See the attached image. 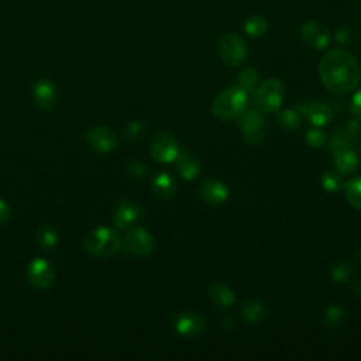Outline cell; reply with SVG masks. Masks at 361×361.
<instances>
[{"label":"cell","instance_id":"cell-14","mask_svg":"<svg viewBox=\"0 0 361 361\" xmlns=\"http://www.w3.org/2000/svg\"><path fill=\"white\" fill-rule=\"evenodd\" d=\"M33 97L36 104L41 109V110H53L57 104V88L55 85L48 81V79H39L34 85H33Z\"/></svg>","mask_w":361,"mask_h":361},{"label":"cell","instance_id":"cell-3","mask_svg":"<svg viewBox=\"0 0 361 361\" xmlns=\"http://www.w3.org/2000/svg\"><path fill=\"white\" fill-rule=\"evenodd\" d=\"M249 102V93L238 86L222 90L212 103V111L219 120H231L242 114Z\"/></svg>","mask_w":361,"mask_h":361},{"label":"cell","instance_id":"cell-2","mask_svg":"<svg viewBox=\"0 0 361 361\" xmlns=\"http://www.w3.org/2000/svg\"><path fill=\"white\" fill-rule=\"evenodd\" d=\"M83 247L93 257L107 259L122 249V238L113 229L96 227L85 236Z\"/></svg>","mask_w":361,"mask_h":361},{"label":"cell","instance_id":"cell-21","mask_svg":"<svg viewBox=\"0 0 361 361\" xmlns=\"http://www.w3.org/2000/svg\"><path fill=\"white\" fill-rule=\"evenodd\" d=\"M151 189L157 198L170 199L177 192V184L174 182V179L170 174L160 172L154 177V179L151 182Z\"/></svg>","mask_w":361,"mask_h":361},{"label":"cell","instance_id":"cell-10","mask_svg":"<svg viewBox=\"0 0 361 361\" xmlns=\"http://www.w3.org/2000/svg\"><path fill=\"white\" fill-rule=\"evenodd\" d=\"M29 284L37 290H47L54 284L55 270L44 259H34L27 267Z\"/></svg>","mask_w":361,"mask_h":361},{"label":"cell","instance_id":"cell-6","mask_svg":"<svg viewBox=\"0 0 361 361\" xmlns=\"http://www.w3.org/2000/svg\"><path fill=\"white\" fill-rule=\"evenodd\" d=\"M238 129L242 132L246 143L260 144L266 139L267 126L263 111L259 109L245 110L238 116Z\"/></svg>","mask_w":361,"mask_h":361},{"label":"cell","instance_id":"cell-36","mask_svg":"<svg viewBox=\"0 0 361 361\" xmlns=\"http://www.w3.org/2000/svg\"><path fill=\"white\" fill-rule=\"evenodd\" d=\"M222 325H223V327H224V329H233V327L236 326V320H234V318H233V316L227 315L226 318H223Z\"/></svg>","mask_w":361,"mask_h":361},{"label":"cell","instance_id":"cell-1","mask_svg":"<svg viewBox=\"0 0 361 361\" xmlns=\"http://www.w3.org/2000/svg\"><path fill=\"white\" fill-rule=\"evenodd\" d=\"M319 75L327 90L344 95L357 88L361 79V69L354 58L346 50H330L319 62Z\"/></svg>","mask_w":361,"mask_h":361},{"label":"cell","instance_id":"cell-37","mask_svg":"<svg viewBox=\"0 0 361 361\" xmlns=\"http://www.w3.org/2000/svg\"><path fill=\"white\" fill-rule=\"evenodd\" d=\"M354 291H355V295H357L358 298H361V281L355 285V290H354Z\"/></svg>","mask_w":361,"mask_h":361},{"label":"cell","instance_id":"cell-20","mask_svg":"<svg viewBox=\"0 0 361 361\" xmlns=\"http://www.w3.org/2000/svg\"><path fill=\"white\" fill-rule=\"evenodd\" d=\"M209 299L217 308H231L236 302L233 290L224 284H214L209 288Z\"/></svg>","mask_w":361,"mask_h":361},{"label":"cell","instance_id":"cell-9","mask_svg":"<svg viewBox=\"0 0 361 361\" xmlns=\"http://www.w3.org/2000/svg\"><path fill=\"white\" fill-rule=\"evenodd\" d=\"M143 217H144V209L133 199L125 198L118 202L114 210L113 223L118 229H130L136 223H139Z\"/></svg>","mask_w":361,"mask_h":361},{"label":"cell","instance_id":"cell-26","mask_svg":"<svg viewBox=\"0 0 361 361\" xmlns=\"http://www.w3.org/2000/svg\"><path fill=\"white\" fill-rule=\"evenodd\" d=\"M354 267L348 261H337L330 271V277L337 282V284H347L354 278Z\"/></svg>","mask_w":361,"mask_h":361},{"label":"cell","instance_id":"cell-35","mask_svg":"<svg viewBox=\"0 0 361 361\" xmlns=\"http://www.w3.org/2000/svg\"><path fill=\"white\" fill-rule=\"evenodd\" d=\"M11 216H12L11 206L4 199H0V224H5L6 222H9Z\"/></svg>","mask_w":361,"mask_h":361},{"label":"cell","instance_id":"cell-19","mask_svg":"<svg viewBox=\"0 0 361 361\" xmlns=\"http://www.w3.org/2000/svg\"><path fill=\"white\" fill-rule=\"evenodd\" d=\"M243 319L249 323H260L268 316V306L259 299H249L243 304L242 309H240Z\"/></svg>","mask_w":361,"mask_h":361},{"label":"cell","instance_id":"cell-16","mask_svg":"<svg viewBox=\"0 0 361 361\" xmlns=\"http://www.w3.org/2000/svg\"><path fill=\"white\" fill-rule=\"evenodd\" d=\"M298 107H299L298 111L306 114L308 120L315 128H323L329 125L333 117L332 107L325 102H316L309 106H298Z\"/></svg>","mask_w":361,"mask_h":361},{"label":"cell","instance_id":"cell-17","mask_svg":"<svg viewBox=\"0 0 361 361\" xmlns=\"http://www.w3.org/2000/svg\"><path fill=\"white\" fill-rule=\"evenodd\" d=\"M332 154H333L334 165H336V168L339 170L340 174L351 175V174H354L358 170L360 161H358V157L353 151L351 147L336 150Z\"/></svg>","mask_w":361,"mask_h":361},{"label":"cell","instance_id":"cell-22","mask_svg":"<svg viewBox=\"0 0 361 361\" xmlns=\"http://www.w3.org/2000/svg\"><path fill=\"white\" fill-rule=\"evenodd\" d=\"M347 316V311L340 305H330L323 313V325L327 329L339 327Z\"/></svg>","mask_w":361,"mask_h":361},{"label":"cell","instance_id":"cell-13","mask_svg":"<svg viewBox=\"0 0 361 361\" xmlns=\"http://www.w3.org/2000/svg\"><path fill=\"white\" fill-rule=\"evenodd\" d=\"M86 142L93 150L99 153H110L117 146V137L114 132L104 126L92 128L86 133Z\"/></svg>","mask_w":361,"mask_h":361},{"label":"cell","instance_id":"cell-25","mask_svg":"<svg viewBox=\"0 0 361 361\" xmlns=\"http://www.w3.org/2000/svg\"><path fill=\"white\" fill-rule=\"evenodd\" d=\"M344 178L343 174L336 171H326L320 177V185L322 188L329 193H337L344 188Z\"/></svg>","mask_w":361,"mask_h":361},{"label":"cell","instance_id":"cell-38","mask_svg":"<svg viewBox=\"0 0 361 361\" xmlns=\"http://www.w3.org/2000/svg\"><path fill=\"white\" fill-rule=\"evenodd\" d=\"M360 150H361V147H360Z\"/></svg>","mask_w":361,"mask_h":361},{"label":"cell","instance_id":"cell-7","mask_svg":"<svg viewBox=\"0 0 361 361\" xmlns=\"http://www.w3.org/2000/svg\"><path fill=\"white\" fill-rule=\"evenodd\" d=\"M122 247L129 254L139 259H149L154 253V238L143 227H130L122 240Z\"/></svg>","mask_w":361,"mask_h":361},{"label":"cell","instance_id":"cell-33","mask_svg":"<svg viewBox=\"0 0 361 361\" xmlns=\"http://www.w3.org/2000/svg\"><path fill=\"white\" fill-rule=\"evenodd\" d=\"M354 39V33L351 32L350 27H341L337 30L336 33V41L341 46H348L353 43Z\"/></svg>","mask_w":361,"mask_h":361},{"label":"cell","instance_id":"cell-30","mask_svg":"<svg viewBox=\"0 0 361 361\" xmlns=\"http://www.w3.org/2000/svg\"><path fill=\"white\" fill-rule=\"evenodd\" d=\"M305 139H306V144L311 146V147H313V149L322 147V146L326 143V140H327L326 133H325L323 130L318 129V128L308 130Z\"/></svg>","mask_w":361,"mask_h":361},{"label":"cell","instance_id":"cell-29","mask_svg":"<svg viewBox=\"0 0 361 361\" xmlns=\"http://www.w3.org/2000/svg\"><path fill=\"white\" fill-rule=\"evenodd\" d=\"M37 243L44 250H53L58 245V233L51 226H43L37 233Z\"/></svg>","mask_w":361,"mask_h":361},{"label":"cell","instance_id":"cell-32","mask_svg":"<svg viewBox=\"0 0 361 361\" xmlns=\"http://www.w3.org/2000/svg\"><path fill=\"white\" fill-rule=\"evenodd\" d=\"M144 132H146V126L142 122H132L125 129V136L128 140L135 142V140L140 139L144 135Z\"/></svg>","mask_w":361,"mask_h":361},{"label":"cell","instance_id":"cell-12","mask_svg":"<svg viewBox=\"0 0 361 361\" xmlns=\"http://www.w3.org/2000/svg\"><path fill=\"white\" fill-rule=\"evenodd\" d=\"M301 37L305 44L313 50H325L330 43L329 29L316 20L306 22L301 29Z\"/></svg>","mask_w":361,"mask_h":361},{"label":"cell","instance_id":"cell-34","mask_svg":"<svg viewBox=\"0 0 361 361\" xmlns=\"http://www.w3.org/2000/svg\"><path fill=\"white\" fill-rule=\"evenodd\" d=\"M351 111L357 118L361 120V89H358L351 99Z\"/></svg>","mask_w":361,"mask_h":361},{"label":"cell","instance_id":"cell-31","mask_svg":"<svg viewBox=\"0 0 361 361\" xmlns=\"http://www.w3.org/2000/svg\"><path fill=\"white\" fill-rule=\"evenodd\" d=\"M126 172L129 177H132L133 179H143L147 174H149V168L146 164L140 163V161H133L128 165Z\"/></svg>","mask_w":361,"mask_h":361},{"label":"cell","instance_id":"cell-4","mask_svg":"<svg viewBox=\"0 0 361 361\" xmlns=\"http://www.w3.org/2000/svg\"><path fill=\"white\" fill-rule=\"evenodd\" d=\"M285 97V85L275 78H271L261 83L254 92V102L263 113L280 111Z\"/></svg>","mask_w":361,"mask_h":361},{"label":"cell","instance_id":"cell-5","mask_svg":"<svg viewBox=\"0 0 361 361\" xmlns=\"http://www.w3.org/2000/svg\"><path fill=\"white\" fill-rule=\"evenodd\" d=\"M217 54L229 67H240L249 57L247 43L236 33H227L217 41Z\"/></svg>","mask_w":361,"mask_h":361},{"label":"cell","instance_id":"cell-15","mask_svg":"<svg viewBox=\"0 0 361 361\" xmlns=\"http://www.w3.org/2000/svg\"><path fill=\"white\" fill-rule=\"evenodd\" d=\"M199 196L205 203L210 206H219L227 200L229 188L219 179H207L200 185Z\"/></svg>","mask_w":361,"mask_h":361},{"label":"cell","instance_id":"cell-11","mask_svg":"<svg viewBox=\"0 0 361 361\" xmlns=\"http://www.w3.org/2000/svg\"><path fill=\"white\" fill-rule=\"evenodd\" d=\"M174 329L179 336L196 337L206 329V319L200 313L184 312L174 318Z\"/></svg>","mask_w":361,"mask_h":361},{"label":"cell","instance_id":"cell-27","mask_svg":"<svg viewBox=\"0 0 361 361\" xmlns=\"http://www.w3.org/2000/svg\"><path fill=\"white\" fill-rule=\"evenodd\" d=\"M259 83V72L254 68H246L237 76V86L246 90L249 95L254 93Z\"/></svg>","mask_w":361,"mask_h":361},{"label":"cell","instance_id":"cell-18","mask_svg":"<svg viewBox=\"0 0 361 361\" xmlns=\"http://www.w3.org/2000/svg\"><path fill=\"white\" fill-rule=\"evenodd\" d=\"M177 170L184 179L192 181L200 174L202 164L193 154L188 151H182L177 158Z\"/></svg>","mask_w":361,"mask_h":361},{"label":"cell","instance_id":"cell-28","mask_svg":"<svg viewBox=\"0 0 361 361\" xmlns=\"http://www.w3.org/2000/svg\"><path fill=\"white\" fill-rule=\"evenodd\" d=\"M268 30V23L263 16H252L245 22V32L254 39L263 37Z\"/></svg>","mask_w":361,"mask_h":361},{"label":"cell","instance_id":"cell-24","mask_svg":"<svg viewBox=\"0 0 361 361\" xmlns=\"http://www.w3.org/2000/svg\"><path fill=\"white\" fill-rule=\"evenodd\" d=\"M344 193L348 200V203L357 209L361 210V177H355L344 184Z\"/></svg>","mask_w":361,"mask_h":361},{"label":"cell","instance_id":"cell-8","mask_svg":"<svg viewBox=\"0 0 361 361\" xmlns=\"http://www.w3.org/2000/svg\"><path fill=\"white\" fill-rule=\"evenodd\" d=\"M150 153H151V157L160 164L175 163L179 156L178 142L171 133L161 132L153 139Z\"/></svg>","mask_w":361,"mask_h":361},{"label":"cell","instance_id":"cell-23","mask_svg":"<svg viewBox=\"0 0 361 361\" xmlns=\"http://www.w3.org/2000/svg\"><path fill=\"white\" fill-rule=\"evenodd\" d=\"M277 122L281 129L287 132H294L301 126V114L295 109H287L278 113Z\"/></svg>","mask_w":361,"mask_h":361}]
</instances>
